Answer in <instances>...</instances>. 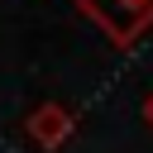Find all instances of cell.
<instances>
[{"mask_svg": "<svg viewBox=\"0 0 153 153\" xmlns=\"http://www.w3.org/2000/svg\"><path fill=\"white\" fill-rule=\"evenodd\" d=\"M76 10H81L115 48H134L139 33L153 24V5H134V0H76Z\"/></svg>", "mask_w": 153, "mask_h": 153, "instance_id": "cell-1", "label": "cell"}, {"mask_svg": "<svg viewBox=\"0 0 153 153\" xmlns=\"http://www.w3.org/2000/svg\"><path fill=\"white\" fill-rule=\"evenodd\" d=\"M72 129H76V115H72L62 100H43V105H33V110L24 115V139H29L33 148H43V153H57V148L72 139Z\"/></svg>", "mask_w": 153, "mask_h": 153, "instance_id": "cell-2", "label": "cell"}, {"mask_svg": "<svg viewBox=\"0 0 153 153\" xmlns=\"http://www.w3.org/2000/svg\"><path fill=\"white\" fill-rule=\"evenodd\" d=\"M143 124H148V129H153V91H148V96H143Z\"/></svg>", "mask_w": 153, "mask_h": 153, "instance_id": "cell-3", "label": "cell"}, {"mask_svg": "<svg viewBox=\"0 0 153 153\" xmlns=\"http://www.w3.org/2000/svg\"><path fill=\"white\" fill-rule=\"evenodd\" d=\"M134 5H153V0H134Z\"/></svg>", "mask_w": 153, "mask_h": 153, "instance_id": "cell-4", "label": "cell"}]
</instances>
